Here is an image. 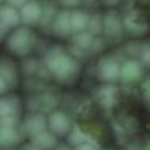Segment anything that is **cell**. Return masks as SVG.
<instances>
[{
  "mask_svg": "<svg viewBox=\"0 0 150 150\" xmlns=\"http://www.w3.org/2000/svg\"><path fill=\"white\" fill-rule=\"evenodd\" d=\"M68 141H70V144L74 145V147H78V145L84 144V142H92V144L96 145V141L92 137V134L86 133L81 127H78V125L71 127L70 133H68Z\"/></svg>",
  "mask_w": 150,
  "mask_h": 150,
  "instance_id": "obj_17",
  "label": "cell"
},
{
  "mask_svg": "<svg viewBox=\"0 0 150 150\" xmlns=\"http://www.w3.org/2000/svg\"><path fill=\"white\" fill-rule=\"evenodd\" d=\"M120 67L122 65L117 62L115 57H103L96 67L98 79L106 84H114L120 81Z\"/></svg>",
  "mask_w": 150,
  "mask_h": 150,
  "instance_id": "obj_3",
  "label": "cell"
},
{
  "mask_svg": "<svg viewBox=\"0 0 150 150\" xmlns=\"http://www.w3.org/2000/svg\"><path fill=\"white\" fill-rule=\"evenodd\" d=\"M44 68L49 71L60 82H71L78 78L79 74V63L71 57L70 54H67L65 49L55 46L46 52L44 57Z\"/></svg>",
  "mask_w": 150,
  "mask_h": 150,
  "instance_id": "obj_1",
  "label": "cell"
},
{
  "mask_svg": "<svg viewBox=\"0 0 150 150\" xmlns=\"http://www.w3.org/2000/svg\"><path fill=\"white\" fill-rule=\"evenodd\" d=\"M142 92H144L145 98H150V78L144 81V84H142Z\"/></svg>",
  "mask_w": 150,
  "mask_h": 150,
  "instance_id": "obj_28",
  "label": "cell"
},
{
  "mask_svg": "<svg viewBox=\"0 0 150 150\" xmlns=\"http://www.w3.org/2000/svg\"><path fill=\"white\" fill-rule=\"evenodd\" d=\"M21 22L27 27H33V25H40L43 18V5L38 0H29L21 10Z\"/></svg>",
  "mask_w": 150,
  "mask_h": 150,
  "instance_id": "obj_4",
  "label": "cell"
},
{
  "mask_svg": "<svg viewBox=\"0 0 150 150\" xmlns=\"http://www.w3.org/2000/svg\"><path fill=\"white\" fill-rule=\"evenodd\" d=\"M0 76L6 81L10 87H16L19 82L18 70H16L13 62H10L6 59H0Z\"/></svg>",
  "mask_w": 150,
  "mask_h": 150,
  "instance_id": "obj_13",
  "label": "cell"
},
{
  "mask_svg": "<svg viewBox=\"0 0 150 150\" xmlns=\"http://www.w3.org/2000/svg\"><path fill=\"white\" fill-rule=\"evenodd\" d=\"M38 70H40V65L36 60H27V62L22 65V71H24V74H27V76H35L36 73H38Z\"/></svg>",
  "mask_w": 150,
  "mask_h": 150,
  "instance_id": "obj_23",
  "label": "cell"
},
{
  "mask_svg": "<svg viewBox=\"0 0 150 150\" xmlns=\"http://www.w3.org/2000/svg\"><path fill=\"white\" fill-rule=\"evenodd\" d=\"M55 150H70V149H68V147H57Z\"/></svg>",
  "mask_w": 150,
  "mask_h": 150,
  "instance_id": "obj_34",
  "label": "cell"
},
{
  "mask_svg": "<svg viewBox=\"0 0 150 150\" xmlns=\"http://www.w3.org/2000/svg\"><path fill=\"white\" fill-rule=\"evenodd\" d=\"M32 142L36 144L38 147H41L43 150H52L57 145V136L52 131H49V129H44V131L38 133V134L32 136Z\"/></svg>",
  "mask_w": 150,
  "mask_h": 150,
  "instance_id": "obj_15",
  "label": "cell"
},
{
  "mask_svg": "<svg viewBox=\"0 0 150 150\" xmlns=\"http://www.w3.org/2000/svg\"><path fill=\"white\" fill-rule=\"evenodd\" d=\"M142 76V63L137 60H128L120 67V81L125 84L136 82Z\"/></svg>",
  "mask_w": 150,
  "mask_h": 150,
  "instance_id": "obj_10",
  "label": "cell"
},
{
  "mask_svg": "<svg viewBox=\"0 0 150 150\" xmlns=\"http://www.w3.org/2000/svg\"><path fill=\"white\" fill-rule=\"evenodd\" d=\"M5 32H6V30L3 29V27H2V24H0V40L3 38V35H5Z\"/></svg>",
  "mask_w": 150,
  "mask_h": 150,
  "instance_id": "obj_33",
  "label": "cell"
},
{
  "mask_svg": "<svg viewBox=\"0 0 150 150\" xmlns=\"http://www.w3.org/2000/svg\"><path fill=\"white\" fill-rule=\"evenodd\" d=\"M0 24H2V27L6 32L10 29H18L19 24H22L19 10L11 6V5H8V3H5V5L2 3L0 5Z\"/></svg>",
  "mask_w": 150,
  "mask_h": 150,
  "instance_id": "obj_8",
  "label": "cell"
},
{
  "mask_svg": "<svg viewBox=\"0 0 150 150\" xmlns=\"http://www.w3.org/2000/svg\"><path fill=\"white\" fill-rule=\"evenodd\" d=\"M101 2L104 5H115V3H119V0H101Z\"/></svg>",
  "mask_w": 150,
  "mask_h": 150,
  "instance_id": "obj_32",
  "label": "cell"
},
{
  "mask_svg": "<svg viewBox=\"0 0 150 150\" xmlns=\"http://www.w3.org/2000/svg\"><path fill=\"white\" fill-rule=\"evenodd\" d=\"M65 8H76L82 3V0H59Z\"/></svg>",
  "mask_w": 150,
  "mask_h": 150,
  "instance_id": "obj_26",
  "label": "cell"
},
{
  "mask_svg": "<svg viewBox=\"0 0 150 150\" xmlns=\"http://www.w3.org/2000/svg\"><path fill=\"white\" fill-rule=\"evenodd\" d=\"M55 14H57V10H55V6L52 5V3L43 5V18H41V22H40V27H41L43 30L51 29Z\"/></svg>",
  "mask_w": 150,
  "mask_h": 150,
  "instance_id": "obj_20",
  "label": "cell"
},
{
  "mask_svg": "<svg viewBox=\"0 0 150 150\" xmlns=\"http://www.w3.org/2000/svg\"><path fill=\"white\" fill-rule=\"evenodd\" d=\"M96 100L103 108H112L117 103V87L112 84H108L104 87H100V90L96 92Z\"/></svg>",
  "mask_w": 150,
  "mask_h": 150,
  "instance_id": "obj_11",
  "label": "cell"
},
{
  "mask_svg": "<svg viewBox=\"0 0 150 150\" xmlns=\"http://www.w3.org/2000/svg\"><path fill=\"white\" fill-rule=\"evenodd\" d=\"M22 129H24V133H27L32 137V136L38 134V133L44 131V129H47V119L43 114H40V112H33V114L25 117Z\"/></svg>",
  "mask_w": 150,
  "mask_h": 150,
  "instance_id": "obj_9",
  "label": "cell"
},
{
  "mask_svg": "<svg viewBox=\"0 0 150 150\" xmlns=\"http://www.w3.org/2000/svg\"><path fill=\"white\" fill-rule=\"evenodd\" d=\"M36 46V35L30 30V27H18L14 32L8 36L6 40V47L11 54L24 57L29 55L33 47Z\"/></svg>",
  "mask_w": 150,
  "mask_h": 150,
  "instance_id": "obj_2",
  "label": "cell"
},
{
  "mask_svg": "<svg viewBox=\"0 0 150 150\" xmlns=\"http://www.w3.org/2000/svg\"><path fill=\"white\" fill-rule=\"evenodd\" d=\"M16 125H18V115L2 117L0 119V127H16Z\"/></svg>",
  "mask_w": 150,
  "mask_h": 150,
  "instance_id": "obj_25",
  "label": "cell"
},
{
  "mask_svg": "<svg viewBox=\"0 0 150 150\" xmlns=\"http://www.w3.org/2000/svg\"><path fill=\"white\" fill-rule=\"evenodd\" d=\"M55 98L52 95H44V96H40V109H41L43 112H47V111H51L52 112V109H54L55 106Z\"/></svg>",
  "mask_w": 150,
  "mask_h": 150,
  "instance_id": "obj_22",
  "label": "cell"
},
{
  "mask_svg": "<svg viewBox=\"0 0 150 150\" xmlns=\"http://www.w3.org/2000/svg\"><path fill=\"white\" fill-rule=\"evenodd\" d=\"M51 32L59 38H68L73 35V27H71V11L62 10L57 11L54 21L51 25Z\"/></svg>",
  "mask_w": 150,
  "mask_h": 150,
  "instance_id": "obj_5",
  "label": "cell"
},
{
  "mask_svg": "<svg viewBox=\"0 0 150 150\" xmlns=\"http://www.w3.org/2000/svg\"><path fill=\"white\" fill-rule=\"evenodd\" d=\"M27 2H29V0H6L8 5H11V6L18 8V10H21V8H22L24 5H25Z\"/></svg>",
  "mask_w": 150,
  "mask_h": 150,
  "instance_id": "obj_27",
  "label": "cell"
},
{
  "mask_svg": "<svg viewBox=\"0 0 150 150\" xmlns=\"http://www.w3.org/2000/svg\"><path fill=\"white\" fill-rule=\"evenodd\" d=\"M88 21H90V14L84 10H73L71 11V27L73 33H79V32L87 30Z\"/></svg>",
  "mask_w": 150,
  "mask_h": 150,
  "instance_id": "obj_16",
  "label": "cell"
},
{
  "mask_svg": "<svg viewBox=\"0 0 150 150\" xmlns=\"http://www.w3.org/2000/svg\"><path fill=\"white\" fill-rule=\"evenodd\" d=\"M19 112H21V101H19L18 96H3V98H0V119L18 115Z\"/></svg>",
  "mask_w": 150,
  "mask_h": 150,
  "instance_id": "obj_12",
  "label": "cell"
},
{
  "mask_svg": "<svg viewBox=\"0 0 150 150\" xmlns=\"http://www.w3.org/2000/svg\"><path fill=\"white\" fill-rule=\"evenodd\" d=\"M123 30L129 35H144L147 32V25L144 22H137V11H131L123 21Z\"/></svg>",
  "mask_w": 150,
  "mask_h": 150,
  "instance_id": "obj_14",
  "label": "cell"
},
{
  "mask_svg": "<svg viewBox=\"0 0 150 150\" xmlns=\"http://www.w3.org/2000/svg\"><path fill=\"white\" fill-rule=\"evenodd\" d=\"M21 141V133L16 127H0V145L10 147Z\"/></svg>",
  "mask_w": 150,
  "mask_h": 150,
  "instance_id": "obj_18",
  "label": "cell"
},
{
  "mask_svg": "<svg viewBox=\"0 0 150 150\" xmlns=\"http://www.w3.org/2000/svg\"><path fill=\"white\" fill-rule=\"evenodd\" d=\"M139 60H141V63H142V65H145V67L150 68V43L142 44V46H141Z\"/></svg>",
  "mask_w": 150,
  "mask_h": 150,
  "instance_id": "obj_24",
  "label": "cell"
},
{
  "mask_svg": "<svg viewBox=\"0 0 150 150\" xmlns=\"http://www.w3.org/2000/svg\"><path fill=\"white\" fill-rule=\"evenodd\" d=\"M76 150H96L95 149V144H92V142H84V144H81L76 147Z\"/></svg>",
  "mask_w": 150,
  "mask_h": 150,
  "instance_id": "obj_29",
  "label": "cell"
},
{
  "mask_svg": "<svg viewBox=\"0 0 150 150\" xmlns=\"http://www.w3.org/2000/svg\"><path fill=\"white\" fill-rule=\"evenodd\" d=\"M3 2H6V0H0V5H2V3H3Z\"/></svg>",
  "mask_w": 150,
  "mask_h": 150,
  "instance_id": "obj_35",
  "label": "cell"
},
{
  "mask_svg": "<svg viewBox=\"0 0 150 150\" xmlns=\"http://www.w3.org/2000/svg\"><path fill=\"white\" fill-rule=\"evenodd\" d=\"M22 150H43V149H41V147H38V145L33 144V142H29V144L24 145Z\"/></svg>",
  "mask_w": 150,
  "mask_h": 150,
  "instance_id": "obj_31",
  "label": "cell"
},
{
  "mask_svg": "<svg viewBox=\"0 0 150 150\" xmlns=\"http://www.w3.org/2000/svg\"><path fill=\"white\" fill-rule=\"evenodd\" d=\"M87 30L90 32L93 36L103 33V16H100V14H90V21H88Z\"/></svg>",
  "mask_w": 150,
  "mask_h": 150,
  "instance_id": "obj_21",
  "label": "cell"
},
{
  "mask_svg": "<svg viewBox=\"0 0 150 150\" xmlns=\"http://www.w3.org/2000/svg\"><path fill=\"white\" fill-rule=\"evenodd\" d=\"M8 88H10V86H8V82L5 79L2 78V76H0V95H3V93H5Z\"/></svg>",
  "mask_w": 150,
  "mask_h": 150,
  "instance_id": "obj_30",
  "label": "cell"
},
{
  "mask_svg": "<svg viewBox=\"0 0 150 150\" xmlns=\"http://www.w3.org/2000/svg\"><path fill=\"white\" fill-rule=\"evenodd\" d=\"M122 32H123V22L120 21L115 11H108L103 16V33L111 40H119Z\"/></svg>",
  "mask_w": 150,
  "mask_h": 150,
  "instance_id": "obj_7",
  "label": "cell"
},
{
  "mask_svg": "<svg viewBox=\"0 0 150 150\" xmlns=\"http://www.w3.org/2000/svg\"><path fill=\"white\" fill-rule=\"evenodd\" d=\"M47 128L55 136H65L71 129V120L62 111H52L47 117Z\"/></svg>",
  "mask_w": 150,
  "mask_h": 150,
  "instance_id": "obj_6",
  "label": "cell"
},
{
  "mask_svg": "<svg viewBox=\"0 0 150 150\" xmlns=\"http://www.w3.org/2000/svg\"><path fill=\"white\" fill-rule=\"evenodd\" d=\"M71 41L78 49L87 51L92 47L93 41H95V36H93L88 30H84V32H79V33H74V36L71 38Z\"/></svg>",
  "mask_w": 150,
  "mask_h": 150,
  "instance_id": "obj_19",
  "label": "cell"
}]
</instances>
